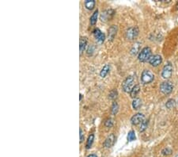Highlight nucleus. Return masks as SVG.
I'll list each match as a JSON object with an SVG mask.
<instances>
[{"instance_id": "1", "label": "nucleus", "mask_w": 178, "mask_h": 157, "mask_svg": "<svg viewBox=\"0 0 178 157\" xmlns=\"http://www.w3.org/2000/svg\"><path fill=\"white\" fill-rule=\"evenodd\" d=\"M152 57V51L149 47H145L140 51L138 56L139 61L141 62H147Z\"/></svg>"}, {"instance_id": "2", "label": "nucleus", "mask_w": 178, "mask_h": 157, "mask_svg": "<svg viewBox=\"0 0 178 157\" xmlns=\"http://www.w3.org/2000/svg\"><path fill=\"white\" fill-rule=\"evenodd\" d=\"M134 82L135 78L132 75L127 77V78H125V80H124L122 83V88L123 90H124V91H125V92L127 93H130L131 91H132V88L135 87Z\"/></svg>"}, {"instance_id": "3", "label": "nucleus", "mask_w": 178, "mask_h": 157, "mask_svg": "<svg viewBox=\"0 0 178 157\" xmlns=\"http://www.w3.org/2000/svg\"><path fill=\"white\" fill-rule=\"evenodd\" d=\"M154 78V73L150 70H147L145 69L144 71H142V75H141V81L142 83L147 84V83H151Z\"/></svg>"}, {"instance_id": "4", "label": "nucleus", "mask_w": 178, "mask_h": 157, "mask_svg": "<svg viewBox=\"0 0 178 157\" xmlns=\"http://www.w3.org/2000/svg\"><path fill=\"white\" fill-rule=\"evenodd\" d=\"M173 65L170 64V63H168V64H166L164 67H163V68H162V77L165 79H168L170 77L172 76L173 74Z\"/></svg>"}, {"instance_id": "5", "label": "nucleus", "mask_w": 178, "mask_h": 157, "mask_svg": "<svg viewBox=\"0 0 178 157\" xmlns=\"http://www.w3.org/2000/svg\"><path fill=\"white\" fill-rule=\"evenodd\" d=\"M173 86L169 81H165L160 85V91L164 95H169L173 91Z\"/></svg>"}, {"instance_id": "6", "label": "nucleus", "mask_w": 178, "mask_h": 157, "mask_svg": "<svg viewBox=\"0 0 178 157\" xmlns=\"http://www.w3.org/2000/svg\"><path fill=\"white\" fill-rule=\"evenodd\" d=\"M139 28L137 26H132L126 31V37L128 40H134L139 35Z\"/></svg>"}, {"instance_id": "7", "label": "nucleus", "mask_w": 178, "mask_h": 157, "mask_svg": "<svg viewBox=\"0 0 178 157\" xmlns=\"http://www.w3.org/2000/svg\"><path fill=\"white\" fill-rule=\"evenodd\" d=\"M145 121V116L142 113H138L135 114L133 117L131 119V121H132V124L134 125H141L143 121Z\"/></svg>"}, {"instance_id": "8", "label": "nucleus", "mask_w": 178, "mask_h": 157, "mask_svg": "<svg viewBox=\"0 0 178 157\" xmlns=\"http://www.w3.org/2000/svg\"><path fill=\"white\" fill-rule=\"evenodd\" d=\"M115 14V11L112 9L110 10H106L104 12H102L101 15V20L102 22H107V21L110 20L111 18L113 17Z\"/></svg>"}, {"instance_id": "9", "label": "nucleus", "mask_w": 178, "mask_h": 157, "mask_svg": "<svg viewBox=\"0 0 178 157\" xmlns=\"http://www.w3.org/2000/svg\"><path fill=\"white\" fill-rule=\"evenodd\" d=\"M148 62L153 67H158V65H160L162 64V58L160 55H154V56L151 57V58L149 60Z\"/></svg>"}, {"instance_id": "10", "label": "nucleus", "mask_w": 178, "mask_h": 157, "mask_svg": "<svg viewBox=\"0 0 178 157\" xmlns=\"http://www.w3.org/2000/svg\"><path fill=\"white\" fill-rule=\"evenodd\" d=\"M94 35L95 37L96 40H98L99 43H103L105 40V35L104 34V33H102L99 29H96L94 31Z\"/></svg>"}, {"instance_id": "11", "label": "nucleus", "mask_w": 178, "mask_h": 157, "mask_svg": "<svg viewBox=\"0 0 178 157\" xmlns=\"http://www.w3.org/2000/svg\"><path fill=\"white\" fill-rule=\"evenodd\" d=\"M115 143V136L114 134H111L106 138L104 143V146L105 148H111Z\"/></svg>"}, {"instance_id": "12", "label": "nucleus", "mask_w": 178, "mask_h": 157, "mask_svg": "<svg viewBox=\"0 0 178 157\" xmlns=\"http://www.w3.org/2000/svg\"><path fill=\"white\" fill-rule=\"evenodd\" d=\"M79 50H80V54L82 55L86 50V47H87V39L86 37H81L80 41H79Z\"/></svg>"}, {"instance_id": "13", "label": "nucleus", "mask_w": 178, "mask_h": 157, "mask_svg": "<svg viewBox=\"0 0 178 157\" xmlns=\"http://www.w3.org/2000/svg\"><path fill=\"white\" fill-rule=\"evenodd\" d=\"M140 48H141V43L135 42L133 45H132V48H131V54L132 56H135L140 52Z\"/></svg>"}, {"instance_id": "14", "label": "nucleus", "mask_w": 178, "mask_h": 157, "mask_svg": "<svg viewBox=\"0 0 178 157\" xmlns=\"http://www.w3.org/2000/svg\"><path fill=\"white\" fill-rule=\"evenodd\" d=\"M117 33V26H112L110 28L108 29V37L110 40H113Z\"/></svg>"}, {"instance_id": "15", "label": "nucleus", "mask_w": 178, "mask_h": 157, "mask_svg": "<svg viewBox=\"0 0 178 157\" xmlns=\"http://www.w3.org/2000/svg\"><path fill=\"white\" fill-rule=\"evenodd\" d=\"M140 91V86L139 85H135V87L132 88V91L130 92V96L132 99H136V97Z\"/></svg>"}, {"instance_id": "16", "label": "nucleus", "mask_w": 178, "mask_h": 157, "mask_svg": "<svg viewBox=\"0 0 178 157\" xmlns=\"http://www.w3.org/2000/svg\"><path fill=\"white\" fill-rule=\"evenodd\" d=\"M109 71H110V65H105L104 67H103V68L101 69L100 72V76L101 78H104L106 77V75L108 74L109 72Z\"/></svg>"}, {"instance_id": "17", "label": "nucleus", "mask_w": 178, "mask_h": 157, "mask_svg": "<svg viewBox=\"0 0 178 157\" xmlns=\"http://www.w3.org/2000/svg\"><path fill=\"white\" fill-rule=\"evenodd\" d=\"M96 4V2L94 0H86L85 1V6L86 7L87 10H93Z\"/></svg>"}, {"instance_id": "18", "label": "nucleus", "mask_w": 178, "mask_h": 157, "mask_svg": "<svg viewBox=\"0 0 178 157\" xmlns=\"http://www.w3.org/2000/svg\"><path fill=\"white\" fill-rule=\"evenodd\" d=\"M98 10H96L93 13V14L90 17V24L92 26H94L96 24L97 22H98Z\"/></svg>"}, {"instance_id": "19", "label": "nucleus", "mask_w": 178, "mask_h": 157, "mask_svg": "<svg viewBox=\"0 0 178 157\" xmlns=\"http://www.w3.org/2000/svg\"><path fill=\"white\" fill-rule=\"evenodd\" d=\"M141 105H142V102H141V100H140L139 99H138V98L135 99L134 100H133V102H132V107H133V109L135 110L139 109V107L141 106Z\"/></svg>"}, {"instance_id": "20", "label": "nucleus", "mask_w": 178, "mask_h": 157, "mask_svg": "<svg viewBox=\"0 0 178 157\" xmlns=\"http://www.w3.org/2000/svg\"><path fill=\"white\" fill-rule=\"evenodd\" d=\"M94 134H90L88 137V139H87V141H86V148L89 149L92 147V145L94 143Z\"/></svg>"}, {"instance_id": "21", "label": "nucleus", "mask_w": 178, "mask_h": 157, "mask_svg": "<svg viewBox=\"0 0 178 157\" xmlns=\"http://www.w3.org/2000/svg\"><path fill=\"white\" fill-rule=\"evenodd\" d=\"M166 106L168 109H172V108L175 107V106H176V101L174 100V99H169V100L167 101Z\"/></svg>"}, {"instance_id": "22", "label": "nucleus", "mask_w": 178, "mask_h": 157, "mask_svg": "<svg viewBox=\"0 0 178 157\" xmlns=\"http://www.w3.org/2000/svg\"><path fill=\"white\" fill-rule=\"evenodd\" d=\"M135 139H136V137H135V131L131 130L128 134V141H129V142H131V141H135Z\"/></svg>"}, {"instance_id": "23", "label": "nucleus", "mask_w": 178, "mask_h": 157, "mask_svg": "<svg viewBox=\"0 0 178 157\" xmlns=\"http://www.w3.org/2000/svg\"><path fill=\"white\" fill-rule=\"evenodd\" d=\"M119 110V105L116 102H114L112 106V113L113 115H116Z\"/></svg>"}, {"instance_id": "24", "label": "nucleus", "mask_w": 178, "mask_h": 157, "mask_svg": "<svg viewBox=\"0 0 178 157\" xmlns=\"http://www.w3.org/2000/svg\"><path fill=\"white\" fill-rule=\"evenodd\" d=\"M117 95H118V92H117V91L116 90H112V91H110V93H109V95H108V97H109V99H116V97H117Z\"/></svg>"}, {"instance_id": "25", "label": "nucleus", "mask_w": 178, "mask_h": 157, "mask_svg": "<svg viewBox=\"0 0 178 157\" xmlns=\"http://www.w3.org/2000/svg\"><path fill=\"white\" fill-rule=\"evenodd\" d=\"M147 125H148V121L145 120V121H143L141 125H140V129H139L140 132H144V131L146 129V128H147Z\"/></svg>"}, {"instance_id": "26", "label": "nucleus", "mask_w": 178, "mask_h": 157, "mask_svg": "<svg viewBox=\"0 0 178 157\" xmlns=\"http://www.w3.org/2000/svg\"><path fill=\"white\" fill-rule=\"evenodd\" d=\"M162 153L164 155H169L172 154V149L169 148H164L162 150Z\"/></svg>"}, {"instance_id": "27", "label": "nucleus", "mask_w": 178, "mask_h": 157, "mask_svg": "<svg viewBox=\"0 0 178 157\" xmlns=\"http://www.w3.org/2000/svg\"><path fill=\"white\" fill-rule=\"evenodd\" d=\"M104 125H105V127H107V128H111V127L113 125V121H112V119H107V120L104 121Z\"/></svg>"}, {"instance_id": "28", "label": "nucleus", "mask_w": 178, "mask_h": 157, "mask_svg": "<svg viewBox=\"0 0 178 157\" xmlns=\"http://www.w3.org/2000/svg\"><path fill=\"white\" fill-rule=\"evenodd\" d=\"M79 132H80V143H82L83 141H84V137H85L84 132H83V130H82V129H80Z\"/></svg>"}, {"instance_id": "29", "label": "nucleus", "mask_w": 178, "mask_h": 157, "mask_svg": "<svg viewBox=\"0 0 178 157\" xmlns=\"http://www.w3.org/2000/svg\"><path fill=\"white\" fill-rule=\"evenodd\" d=\"M87 157H98V156H97V155H95V154H90V155H89Z\"/></svg>"}, {"instance_id": "30", "label": "nucleus", "mask_w": 178, "mask_h": 157, "mask_svg": "<svg viewBox=\"0 0 178 157\" xmlns=\"http://www.w3.org/2000/svg\"><path fill=\"white\" fill-rule=\"evenodd\" d=\"M82 95H80V100H81V99H82Z\"/></svg>"}]
</instances>
